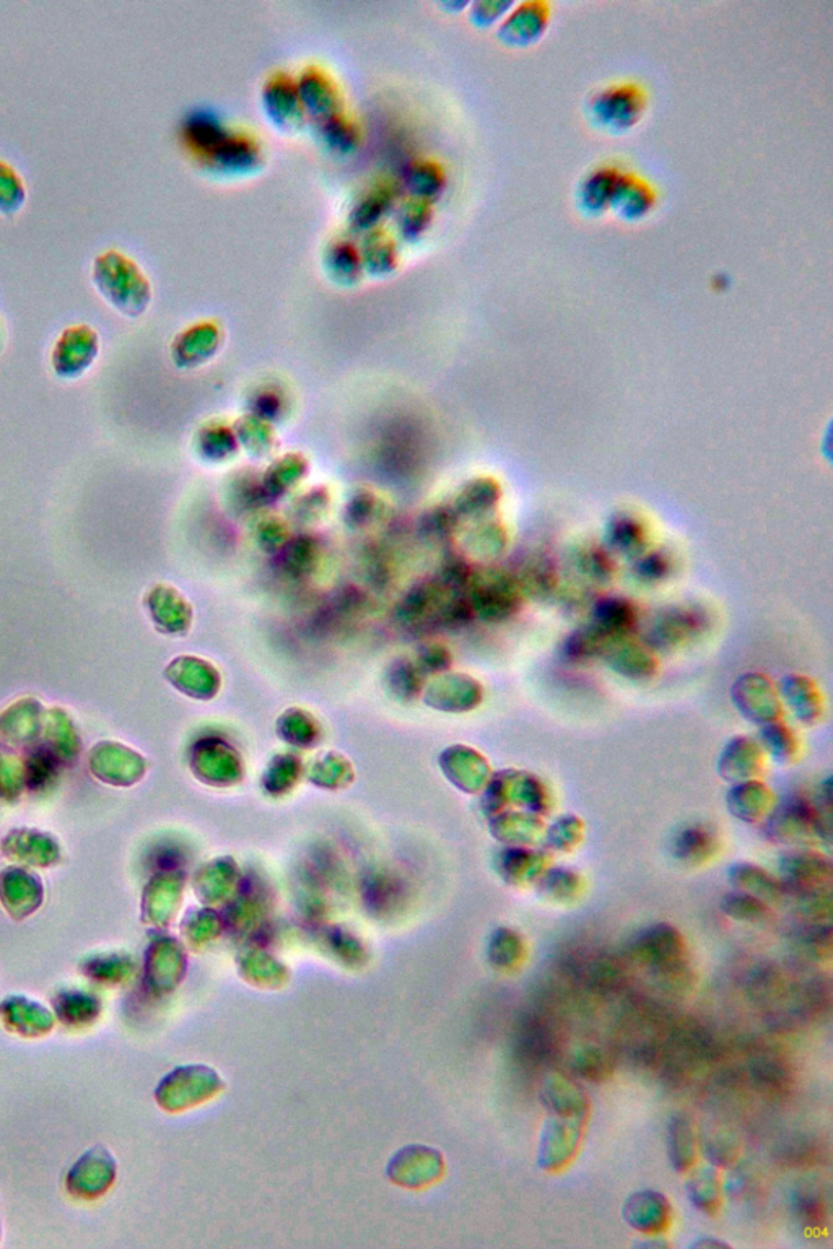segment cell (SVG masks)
<instances>
[{
    "instance_id": "cell-1",
    "label": "cell",
    "mask_w": 833,
    "mask_h": 1249,
    "mask_svg": "<svg viewBox=\"0 0 833 1249\" xmlns=\"http://www.w3.org/2000/svg\"><path fill=\"white\" fill-rule=\"evenodd\" d=\"M682 936L667 925H658L636 936L629 947V957L638 965L648 966L670 990H686L690 984Z\"/></svg>"
},
{
    "instance_id": "cell-2",
    "label": "cell",
    "mask_w": 833,
    "mask_h": 1249,
    "mask_svg": "<svg viewBox=\"0 0 833 1249\" xmlns=\"http://www.w3.org/2000/svg\"><path fill=\"white\" fill-rule=\"evenodd\" d=\"M93 280L100 294L124 314H141L151 300L147 278L118 251H107L95 259Z\"/></svg>"
},
{
    "instance_id": "cell-3",
    "label": "cell",
    "mask_w": 833,
    "mask_h": 1249,
    "mask_svg": "<svg viewBox=\"0 0 833 1249\" xmlns=\"http://www.w3.org/2000/svg\"><path fill=\"white\" fill-rule=\"evenodd\" d=\"M645 104V91L640 85L626 81L596 91L589 100V113L602 129L626 131L640 121Z\"/></svg>"
},
{
    "instance_id": "cell-4",
    "label": "cell",
    "mask_w": 833,
    "mask_h": 1249,
    "mask_svg": "<svg viewBox=\"0 0 833 1249\" xmlns=\"http://www.w3.org/2000/svg\"><path fill=\"white\" fill-rule=\"evenodd\" d=\"M100 352V339L87 324L70 325L54 344L51 363L63 379H77L93 365Z\"/></svg>"
},
{
    "instance_id": "cell-5",
    "label": "cell",
    "mask_w": 833,
    "mask_h": 1249,
    "mask_svg": "<svg viewBox=\"0 0 833 1249\" xmlns=\"http://www.w3.org/2000/svg\"><path fill=\"white\" fill-rule=\"evenodd\" d=\"M709 624V616L700 607H670L663 610L649 627L648 641L652 646L669 650L700 637Z\"/></svg>"
},
{
    "instance_id": "cell-6",
    "label": "cell",
    "mask_w": 833,
    "mask_h": 1249,
    "mask_svg": "<svg viewBox=\"0 0 833 1249\" xmlns=\"http://www.w3.org/2000/svg\"><path fill=\"white\" fill-rule=\"evenodd\" d=\"M581 1118L552 1119L542 1134L540 1165L544 1170L564 1169L575 1157L581 1139Z\"/></svg>"
},
{
    "instance_id": "cell-7",
    "label": "cell",
    "mask_w": 833,
    "mask_h": 1249,
    "mask_svg": "<svg viewBox=\"0 0 833 1249\" xmlns=\"http://www.w3.org/2000/svg\"><path fill=\"white\" fill-rule=\"evenodd\" d=\"M624 1218L626 1224L640 1234L662 1235L673 1220V1207L663 1194L656 1191H642L626 1201Z\"/></svg>"
},
{
    "instance_id": "cell-8",
    "label": "cell",
    "mask_w": 833,
    "mask_h": 1249,
    "mask_svg": "<svg viewBox=\"0 0 833 1249\" xmlns=\"http://www.w3.org/2000/svg\"><path fill=\"white\" fill-rule=\"evenodd\" d=\"M624 178L625 173L611 165L598 166V168L586 173L580 189H578L581 209L586 213H591V215H598L604 210L612 209Z\"/></svg>"
},
{
    "instance_id": "cell-9",
    "label": "cell",
    "mask_w": 833,
    "mask_h": 1249,
    "mask_svg": "<svg viewBox=\"0 0 833 1249\" xmlns=\"http://www.w3.org/2000/svg\"><path fill=\"white\" fill-rule=\"evenodd\" d=\"M548 20V5L544 2H524L510 13L501 25L500 36L510 44H530L544 33Z\"/></svg>"
},
{
    "instance_id": "cell-10",
    "label": "cell",
    "mask_w": 833,
    "mask_h": 1249,
    "mask_svg": "<svg viewBox=\"0 0 833 1249\" xmlns=\"http://www.w3.org/2000/svg\"><path fill=\"white\" fill-rule=\"evenodd\" d=\"M609 544L618 552L629 556L645 555L648 549V531L643 521L629 512H619L609 522Z\"/></svg>"
},
{
    "instance_id": "cell-11",
    "label": "cell",
    "mask_w": 833,
    "mask_h": 1249,
    "mask_svg": "<svg viewBox=\"0 0 833 1249\" xmlns=\"http://www.w3.org/2000/svg\"><path fill=\"white\" fill-rule=\"evenodd\" d=\"M542 1102L545 1108L560 1118H581L588 1108L584 1093L564 1077H552L545 1082Z\"/></svg>"
},
{
    "instance_id": "cell-12",
    "label": "cell",
    "mask_w": 833,
    "mask_h": 1249,
    "mask_svg": "<svg viewBox=\"0 0 833 1249\" xmlns=\"http://www.w3.org/2000/svg\"><path fill=\"white\" fill-rule=\"evenodd\" d=\"M653 203H655V191L652 186L640 179L638 176L632 173H625L624 181H622L621 191H619L618 199H615L612 209L626 220L640 219L649 212Z\"/></svg>"
},
{
    "instance_id": "cell-13",
    "label": "cell",
    "mask_w": 833,
    "mask_h": 1249,
    "mask_svg": "<svg viewBox=\"0 0 833 1249\" xmlns=\"http://www.w3.org/2000/svg\"><path fill=\"white\" fill-rule=\"evenodd\" d=\"M557 1041L554 1030L540 1018H534V1020L527 1021L526 1028L521 1035V1053L527 1059V1062L545 1064V1062L554 1061L557 1058Z\"/></svg>"
},
{
    "instance_id": "cell-14",
    "label": "cell",
    "mask_w": 833,
    "mask_h": 1249,
    "mask_svg": "<svg viewBox=\"0 0 833 1249\" xmlns=\"http://www.w3.org/2000/svg\"><path fill=\"white\" fill-rule=\"evenodd\" d=\"M669 1160L674 1170L686 1173L696 1165L697 1143L692 1126L684 1116H676L669 1125Z\"/></svg>"
},
{
    "instance_id": "cell-15",
    "label": "cell",
    "mask_w": 833,
    "mask_h": 1249,
    "mask_svg": "<svg viewBox=\"0 0 833 1249\" xmlns=\"http://www.w3.org/2000/svg\"><path fill=\"white\" fill-rule=\"evenodd\" d=\"M596 624L609 638H619L632 630L635 623V609L622 599L602 600L596 607Z\"/></svg>"
},
{
    "instance_id": "cell-16",
    "label": "cell",
    "mask_w": 833,
    "mask_h": 1249,
    "mask_svg": "<svg viewBox=\"0 0 833 1249\" xmlns=\"http://www.w3.org/2000/svg\"><path fill=\"white\" fill-rule=\"evenodd\" d=\"M752 1077L762 1092L771 1093V1095H781V1093L791 1088L790 1068L785 1064L784 1059L775 1058V1055H764V1058L757 1059L752 1064Z\"/></svg>"
},
{
    "instance_id": "cell-17",
    "label": "cell",
    "mask_w": 833,
    "mask_h": 1249,
    "mask_svg": "<svg viewBox=\"0 0 833 1249\" xmlns=\"http://www.w3.org/2000/svg\"><path fill=\"white\" fill-rule=\"evenodd\" d=\"M580 977L591 990L609 993L618 990L624 981V970L609 957H592L580 966Z\"/></svg>"
},
{
    "instance_id": "cell-18",
    "label": "cell",
    "mask_w": 833,
    "mask_h": 1249,
    "mask_svg": "<svg viewBox=\"0 0 833 1249\" xmlns=\"http://www.w3.org/2000/svg\"><path fill=\"white\" fill-rule=\"evenodd\" d=\"M687 1194L697 1209L714 1215L720 1209V1183L714 1170H700L687 1186Z\"/></svg>"
},
{
    "instance_id": "cell-19",
    "label": "cell",
    "mask_w": 833,
    "mask_h": 1249,
    "mask_svg": "<svg viewBox=\"0 0 833 1249\" xmlns=\"http://www.w3.org/2000/svg\"><path fill=\"white\" fill-rule=\"evenodd\" d=\"M575 1071L580 1077L589 1082H604L612 1074V1058L608 1051L599 1047H585L574 1055L571 1061Z\"/></svg>"
},
{
    "instance_id": "cell-20",
    "label": "cell",
    "mask_w": 833,
    "mask_h": 1249,
    "mask_svg": "<svg viewBox=\"0 0 833 1249\" xmlns=\"http://www.w3.org/2000/svg\"><path fill=\"white\" fill-rule=\"evenodd\" d=\"M714 843L713 837L707 828L692 827L682 831L679 840H677L676 854L680 861L696 864V862L706 861L707 858L713 853Z\"/></svg>"
},
{
    "instance_id": "cell-21",
    "label": "cell",
    "mask_w": 833,
    "mask_h": 1249,
    "mask_svg": "<svg viewBox=\"0 0 833 1249\" xmlns=\"http://www.w3.org/2000/svg\"><path fill=\"white\" fill-rule=\"evenodd\" d=\"M578 570L595 582H608L614 573V563L602 546H581L575 556Z\"/></svg>"
},
{
    "instance_id": "cell-22",
    "label": "cell",
    "mask_w": 833,
    "mask_h": 1249,
    "mask_svg": "<svg viewBox=\"0 0 833 1249\" xmlns=\"http://www.w3.org/2000/svg\"><path fill=\"white\" fill-rule=\"evenodd\" d=\"M795 1211L802 1227L808 1230L818 1231L828 1225V1207L822 1197L812 1191L796 1194Z\"/></svg>"
},
{
    "instance_id": "cell-23",
    "label": "cell",
    "mask_w": 833,
    "mask_h": 1249,
    "mask_svg": "<svg viewBox=\"0 0 833 1249\" xmlns=\"http://www.w3.org/2000/svg\"><path fill=\"white\" fill-rule=\"evenodd\" d=\"M723 909L731 918L740 921H760L768 908L760 899L747 894H731L723 899Z\"/></svg>"
},
{
    "instance_id": "cell-24",
    "label": "cell",
    "mask_w": 833,
    "mask_h": 1249,
    "mask_svg": "<svg viewBox=\"0 0 833 1249\" xmlns=\"http://www.w3.org/2000/svg\"><path fill=\"white\" fill-rule=\"evenodd\" d=\"M25 197L22 178L16 175L12 166L0 162V210L13 212L19 209Z\"/></svg>"
},
{
    "instance_id": "cell-25",
    "label": "cell",
    "mask_w": 833,
    "mask_h": 1249,
    "mask_svg": "<svg viewBox=\"0 0 833 1249\" xmlns=\"http://www.w3.org/2000/svg\"><path fill=\"white\" fill-rule=\"evenodd\" d=\"M636 560L635 573L643 582H663L673 572V562L665 552L646 553Z\"/></svg>"
},
{
    "instance_id": "cell-26",
    "label": "cell",
    "mask_w": 833,
    "mask_h": 1249,
    "mask_svg": "<svg viewBox=\"0 0 833 1249\" xmlns=\"http://www.w3.org/2000/svg\"><path fill=\"white\" fill-rule=\"evenodd\" d=\"M523 942L513 932H504L493 950V960L503 969H513L523 960Z\"/></svg>"
},
{
    "instance_id": "cell-27",
    "label": "cell",
    "mask_w": 833,
    "mask_h": 1249,
    "mask_svg": "<svg viewBox=\"0 0 833 1249\" xmlns=\"http://www.w3.org/2000/svg\"><path fill=\"white\" fill-rule=\"evenodd\" d=\"M736 881L737 884L749 887L758 894L767 895V897H775L781 892L780 884H777L774 878L768 877L767 874L757 871V869H741V872H736Z\"/></svg>"
},
{
    "instance_id": "cell-28",
    "label": "cell",
    "mask_w": 833,
    "mask_h": 1249,
    "mask_svg": "<svg viewBox=\"0 0 833 1249\" xmlns=\"http://www.w3.org/2000/svg\"><path fill=\"white\" fill-rule=\"evenodd\" d=\"M707 1156L714 1165H731L737 1157V1143L730 1136L718 1134L707 1143Z\"/></svg>"
},
{
    "instance_id": "cell-29",
    "label": "cell",
    "mask_w": 833,
    "mask_h": 1249,
    "mask_svg": "<svg viewBox=\"0 0 833 1249\" xmlns=\"http://www.w3.org/2000/svg\"><path fill=\"white\" fill-rule=\"evenodd\" d=\"M804 946L808 947L809 952L814 953L819 959L829 955L832 949L831 928L811 929V931L806 932Z\"/></svg>"
},
{
    "instance_id": "cell-30",
    "label": "cell",
    "mask_w": 833,
    "mask_h": 1249,
    "mask_svg": "<svg viewBox=\"0 0 833 1249\" xmlns=\"http://www.w3.org/2000/svg\"><path fill=\"white\" fill-rule=\"evenodd\" d=\"M615 664H621L625 671H645L652 664V660L643 653L642 650H636L635 646H625L619 650L614 656Z\"/></svg>"
},
{
    "instance_id": "cell-31",
    "label": "cell",
    "mask_w": 833,
    "mask_h": 1249,
    "mask_svg": "<svg viewBox=\"0 0 833 1249\" xmlns=\"http://www.w3.org/2000/svg\"><path fill=\"white\" fill-rule=\"evenodd\" d=\"M513 5L511 2H489L479 3V10H476V16L480 22H492L493 19L501 15L504 10Z\"/></svg>"
},
{
    "instance_id": "cell-32",
    "label": "cell",
    "mask_w": 833,
    "mask_h": 1249,
    "mask_svg": "<svg viewBox=\"0 0 833 1249\" xmlns=\"http://www.w3.org/2000/svg\"><path fill=\"white\" fill-rule=\"evenodd\" d=\"M548 891L555 894V897H564V895L571 894L575 891L574 875H560V877L552 878L547 882Z\"/></svg>"
},
{
    "instance_id": "cell-33",
    "label": "cell",
    "mask_w": 833,
    "mask_h": 1249,
    "mask_svg": "<svg viewBox=\"0 0 833 1249\" xmlns=\"http://www.w3.org/2000/svg\"><path fill=\"white\" fill-rule=\"evenodd\" d=\"M693 1247H699V1248H707V1247H713V1248H714V1247H723V1248H728V1245H726V1244H721V1241H717V1240H710V1238H709V1240H700V1241H697V1244H696V1245H693Z\"/></svg>"
}]
</instances>
